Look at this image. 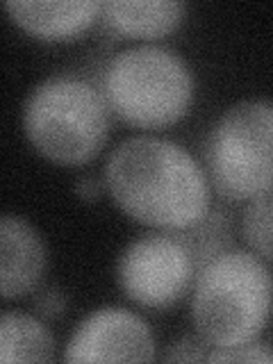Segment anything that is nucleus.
Instances as JSON below:
<instances>
[{"label":"nucleus","instance_id":"f257e3e1","mask_svg":"<svg viewBox=\"0 0 273 364\" xmlns=\"http://www.w3.org/2000/svg\"><path fill=\"white\" fill-rule=\"evenodd\" d=\"M105 185L114 203L134 221L189 230L210 212L203 168L185 148L157 136H132L112 151Z\"/></svg>","mask_w":273,"mask_h":364},{"label":"nucleus","instance_id":"f03ea898","mask_svg":"<svg viewBox=\"0 0 273 364\" xmlns=\"http://www.w3.org/2000/svg\"><path fill=\"white\" fill-rule=\"evenodd\" d=\"M273 307V278L246 250H221L203 264L193 287V323L212 348L250 344Z\"/></svg>","mask_w":273,"mask_h":364},{"label":"nucleus","instance_id":"7ed1b4c3","mask_svg":"<svg viewBox=\"0 0 273 364\" xmlns=\"http://www.w3.org/2000/svg\"><path fill=\"white\" fill-rule=\"evenodd\" d=\"M107 100L87 80L55 75L30 91L23 130L37 151L57 164H82L107 136Z\"/></svg>","mask_w":273,"mask_h":364},{"label":"nucleus","instance_id":"20e7f679","mask_svg":"<svg viewBox=\"0 0 273 364\" xmlns=\"http://www.w3.org/2000/svg\"><path fill=\"white\" fill-rule=\"evenodd\" d=\"M107 105L139 128H162L187 114L193 77L182 57L162 46H134L112 57L102 73Z\"/></svg>","mask_w":273,"mask_h":364},{"label":"nucleus","instance_id":"39448f33","mask_svg":"<svg viewBox=\"0 0 273 364\" xmlns=\"http://www.w3.org/2000/svg\"><path fill=\"white\" fill-rule=\"evenodd\" d=\"M212 182L225 198L253 200L273 191V102L244 100L214 123L208 139Z\"/></svg>","mask_w":273,"mask_h":364},{"label":"nucleus","instance_id":"423d86ee","mask_svg":"<svg viewBox=\"0 0 273 364\" xmlns=\"http://www.w3.org/2000/svg\"><path fill=\"white\" fill-rule=\"evenodd\" d=\"M193 267L189 246L182 237L146 235L123 250L117 278L123 294L146 307H166L187 291Z\"/></svg>","mask_w":273,"mask_h":364},{"label":"nucleus","instance_id":"0eeeda50","mask_svg":"<svg viewBox=\"0 0 273 364\" xmlns=\"http://www.w3.org/2000/svg\"><path fill=\"white\" fill-rule=\"evenodd\" d=\"M155 358V339L148 323L121 307H102L89 314L68 339L66 362H148Z\"/></svg>","mask_w":273,"mask_h":364},{"label":"nucleus","instance_id":"6e6552de","mask_svg":"<svg viewBox=\"0 0 273 364\" xmlns=\"http://www.w3.org/2000/svg\"><path fill=\"white\" fill-rule=\"evenodd\" d=\"M46 267V248L37 230L21 216L0 221V294L5 301L34 289Z\"/></svg>","mask_w":273,"mask_h":364},{"label":"nucleus","instance_id":"1a4fd4ad","mask_svg":"<svg viewBox=\"0 0 273 364\" xmlns=\"http://www.w3.org/2000/svg\"><path fill=\"white\" fill-rule=\"evenodd\" d=\"M14 23L39 39H68L85 32L102 11L96 0H7Z\"/></svg>","mask_w":273,"mask_h":364},{"label":"nucleus","instance_id":"9d476101","mask_svg":"<svg viewBox=\"0 0 273 364\" xmlns=\"http://www.w3.org/2000/svg\"><path fill=\"white\" fill-rule=\"evenodd\" d=\"M109 26L130 37H159L182 21L185 5L176 0H109L102 3Z\"/></svg>","mask_w":273,"mask_h":364},{"label":"nucleus","instance_id":"9b49d317","mask_svg":"<svg viewBox=\"0 0 273 364\" xmlns=\"http://www.w3.org/2000/svg\"><path fill=\"white\" fill-rule=\"evenodd\" d=\"M55 344L41 321L26 314L5 312L0 318V360L11 362H50Z\"/></svg>","mask_w":273,"mask_h":364},{"label":"nucleus","instance_id":"f8f14e48","mask_svg":"<svg viewBox=\"0 0 273 364\" xmlns=\"http://www.w3.org/2000/svg\"><path fill=\"white\" fill-rule=\"evenodd\" d=\"M242 232L259 259L273 262V191L248 203L242 219Z\"/></svg>","mask_w":273,"mask_h":364},{"label":"nucleus","instance_id":"ddd939ff","mask_svg":"<svg viewBox=\"0 0 273 364\" xmlns=\"http://www.w3.org/2000/svg\"><path fill=\"white\" fill-rule=\"evenodd\" d=\"M208 362H273V350L257 344H242V346H228L214 348L208 353Z\"/></svg>","mask_w":273,"mask_h":364},{"label":"nucleus","instance_id":"4468645a","mask_svg":"<svg viewBox=\"0 0 273 364\" xmlns=\"http://www.w3.org/2000/svg\"><path fill=\"white\" fill-rule=\"evenodd\" d=\"M34 305H37V310L46 316H57V314H62L64 310V294L60 289H43L37 299H34Z\"/></svg>","mask_w":273,"mask_h":364},{"label":"nucleus","instance_id":"2eb2a0df","mask_svg":"<svg viewBox=\"0 0 273 364\" xmlns=\"http://www.w3.org/2000/svg\"><path fill=\"white\" fill-rule=\"evenodd\" d=\"M208 353L200 350V344L191 339H182L178 344L171 346V353L166 355V360H205Z\"/></svg>","mask_w":273,"mask_h":364},{"label":"nucleus","instance_id":"dca6fc26","mask_svg":"<svg viewBox=\"0 0 273 364\" xmlns=\"http://www.w3.org/2000/svg\"><path fill=\"white\" fill-rule=\"evenodd\" d=\"M75 193L82 200L91 203V200H96L100 196V182L96 178H91V176H85V178H80L75 182Z\"/></svg>","mask_w":273,"mask_h":364}]
</instances>
